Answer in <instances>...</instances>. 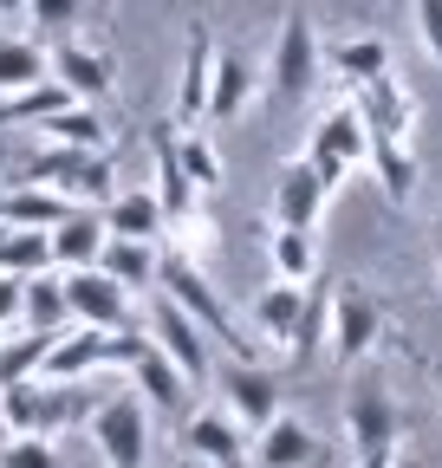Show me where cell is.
Masks as SVG:
<instances>
[{"instance_id": "cell-1", "label": "cell", "mask_w": 442, "mask_h": 468, "mask_svg": "<svg viewBox=\"0 0 442 468\" xmlns=\"http://www.w3.org/2000/svg\"><path fill=\"white\" fill-rule=\"evenodd\" d=\"M156 286H163V300H176L208 338L228 345V358H260V338L241 332V319L228 313V300H221L215 280L202 273L195 248H163V254H156Z\"/></svg>"}, {"instance_id": "cell-2", "label": "cell", "mask_w": 442, "mask_h": 468, "mask_svg": "<svg viewBox=\"0 0 442 468\" xmlns=\"http://www.w3.org/2000/svg\"><path fill=\"white\" fill-rule=\"evenodd\" d=\"M85 436H91L104 468H150V403L137 390L98 397L85 417Z\"/></svg>"}, {"instance_id": "cell-3", "label": "cell", "mask_w": 442, "mask_h": 468, "mask_svg": "<svg viewBox=\"0 0 442 468\" xmlns=\"http://www.w3.org/2000/svg\"><path fill=\"white\" fill-rule=\"evenodd\" d=\"M384 338H391V313L377 306V292H364V280H332V365H364Z\"/></svg>"}, {"instance_id": "cell-4", "label": "cell", "mask_w": 442, "mask_h": 468, "mask_svg": "<svg viewBox=\"0 0 442 468\" xmlns=\"http://www.w3.org/2000/svg\"><path fill=\"white\" fill-rule=\"evenodd\" d=\"M150 163H156V202H163V228H183L189 241H202L208 221H202V189L189 183L183 150H176V124H150ZM176 241V248H189Z\"/></svg>"}, {"instance_id": "cell-5", "label": "cell", "mask_w": 442, "mask_h": 468, "mask_svg": "<svg viewBox=\"0 0 442 468\" xmlns=\"http://www.w3.org/2000/svg\"><path fill=\"white\" fill-rule=\"evenodd\" d=\"M306 163L325 176L332 189L345 183L352 169H364L371 163V131H364V111L358 104H332L319 124H312V137H306Z\"/></svg>"}, {"instance_id": "cell-6", "label": "cell", "mask_w": 442, "mask_h": 468, "mask_svg": "<svg viewBox=\"0 0 442 468\" xmlns=\"http://www.w3.org/2000/svg\"><path fill=\"white\" fill-rule=\"evenodd\" d=\"M26 183H46L72 202H110V150H72V144H46L26 163Z\"/></svg>"}, {"instance_id": "cell-7", "label": "cell", "mask_w": 442, "mask_h": 468, "mask_svg": "<svg viewBox=\"0 0 442 468\" xmlns=\"http://www.w3.org/2000/svg\"><path fill=\"white\" fill-rule=\"evenodd\" d=\"M319 72H325V52H319L312 20L306 14H287L280 33H273V46H267V91L273 98H306L319 85Z\"/></svg>"}, {"instance_id": "cell-8", "label": "cell", "mask_w": 442, "mask_h": 468, "mask_svg": "<svg viewBox=\"0 0 442 468\" xmlns=\"http://www.w3.org/2000/svg\"><path fill=\"white\" fill-rule=\"evenodd\" d=\"M183 449L195 462H208V468H254V430L235 417V410H221V403L183 417Z\"/></svg>"}, {"instance_id": "cell-9", "label": "cell", "mask_w": 442, "mask_h": 468, "mask_svg": "<svg viewBox=\"0 0 442 468\" xmlns=\"http://www.w3.org/2000/svg\"><path fill=\"white\" fill-rule=\"evenodd\" d=\"M397 436H404V410H397L391 384L384 378L352 384V397H345V442L358 455H371V449H397Z\"/></svg>"}, {"instance_id": "cell-10", "label": "cell", "mask_w": 442, "mask_h": 468, "mask_svg": "<svg viewBox=\"0 0 442 468\" xmlns=\"http://www.w3.org/2000/svg\"><path fill=\"white\" fill-rule=\"evenodd\" d=\"M352 104L364 111V131H371V137L416 144V124H423V111H416V91L397 79V66H391V72H377L371 85H358V91H352Z\"/></svg>"}, {"instance_id": "cell-11", "label": "cell", "mask_w": 442, "mask_h": 468, "mask_svg": "<svg viewBox=\"0 0 442 468\" xmlns=\"http://www.w3.org/2000/svg\"><path fill=\"white\" fill-rule=\"evenodd\" d=\"M150 345H156V351H163V358H170V365H176V371H183L195 390L215 378V351H208V332H202V325H195V319H189L176 300H163V306L150 313Z\"/></svg>"}, {"instance_id": "cell-12", "label": "cell", "mask_w": 442, "mask_h": 468, "mask_svg": "<svg viewBox=\"0 0 442 468\" xmlns=\"http://www.w3.org/2000/svg\"><path fill=\"white\" fill-rule=\"evenodd\" d=\"M325 196H332V183L306 163V156H293V163H280V176H273V196H267V221L273 228H319L325 221Z\"/></svg>"}, {"instance_id": "cell-13", "label": "cell", "mask_w": 442, "mask_h": 468, "mask_svg": "<svg viewBox=\"0 0 442 468\" xmlns=\"http://www.w3.org/2000/svg\"><path fill=\"white\" fill-rule=\"evenodd\" d=\"M208 384L221 390V410H235L247 430H260V423L280 417V384H273V371L260 358H228Z\"/></svg>"}, {"instance_id": "cell-14", "label": "cell", "mask_w": 442, "mask_h": 468, "mask_svg": "<svg viewBox=\"0 0 442 468\" xmlns=\"http://www.w3.org/2000/svg\"><path fill=\"white\" fill-rule=\"evenodd\" d=\"M52 79H66L72 98H85V104H104L118 91V58L85 33H59V46H52Z\"/></svg>"}, {"instance_id": "cell-15", "label": "cell", "mask_w": 442, "mask_h": 468, "mask_svg": "<svg viewBox=\"0 0 442 468\" xmlns=\"http://www.w3.org/2000/svg\"><path fill=\"white\" fill-rule=\"evenodd\" d=\"M66 306H72V319H79V325L118 332V325H131L137 292H131V286H118L104 267H79V273H66Z\"/></svg>"}, {"instance_id": "cell-16", "label": "cell", "mask_w": 442, "mask_h": 468, "mask_svg": "<svg viewBox=\"0 0 442 468\" xmlns=\"http://www.w3.org/2000/svg\"><path fill=\"white\" fill-rule=\"evenodd\" d=\"M208 79H215V33L195 20L183 39V66H176V131L208 124Z\"/></svg>"}, {"instance_id": "cell-17", "label": "cell", "mask_w": 442, "mask_h": 468, "mask_svg": "<svg viewBox=\"0 0 442 468\" xmlns=\"http://www.w3.org/2000/svg\"><path fill=\"white\" fill-rule=\"evenodd\" d=\"M319 436L300 423V417H273V423H260L254 430V468H319Z\"/></svg>"}, {"instance_id": "cell-18", "label": "cell", "mask_w": 442, "mask_h": 468, "mask_svg": "<svg viewBox=\"0 0 442 468\" xmlns=\"http://www.w3.org/2000/svg\"><path fill=\"white\" fill-rule=\"evenodd\" d=\"M98 371H104V332H98V325L59 332V338H52V351H46V365H39L46 384H85V378H98Z\"/></svg>"}, {"instance_id": "cell-19", "label": "cell", "mask_w": 442, "mask_h": 468, "mask_svg": "<svg viewBox=\"0 0 442 468\" xmlns=\"http://www.w3.org/2000/svg\"><path fill=\"white\" fill-rule=\"evenodd\" d=\"M254 104V58L235 46H215V79H208V124H235Z\"/></svg>"}, {"instance_id": "cell-20", "label": "cell", "mask_w": 442, "mask_h": 468, "mask_svg": "<svg viewBox=\"0 0 442 468\" xmlns=\"http://www.w3.org/2000/svg\"><path fill=\"white\" fill-rule=\"evenodd\" d=\"M104 241H110V228H104V215H91V208H72V215H66L59 228H52V267H59V273L98 267Z\"/></svg>"}, {"instance_id": "cell-21", "label": "cell", "mask_w": 442, "mask_h": 468, "mask_svg": "<svg viewBox=\"0 0 442 468\" xmlns=\"http://www.w3.org/2000/svg\"><path fill=\"white\" fill-rule=\"evenodd\" d=\"M72 208H79L72 196L46 189V183H14V189H0V221H7V228H46V234H52Z\"/></svg>"}, {"instance_id": "cell-22", "label": "cell", "mask_w": 442, "mask_h": 468, "mask_svg": "<svg viewBox=\"0 0 442 468\" xmlns=\"http://www.w3.org/2000/svg\"><path fill=\"white\" fill-rule=\"evenodd\" d=\"M325 345H332V280H325V286L306 280V300H300V325H293V338H287V358H293L300 371H312Z\"/></svg>"}, {"instance_id": "cell-23", "label": "cell", "mask_w": 442, "mask_h": 468, "mask_svg": "<svg viewBox=\"0 0 442 468\" xmlns=\"http://www.w3.org/2000/svg\"><path fill=\"white\" fill-rule=\"evenodd\" d=\"M131 390H137L150 410H163V417H183V403H189V390H195V384H189V378H183L170 358H163L156 345H150L143 358L131 365Z\"/></svg>"}, {"instance_id": "cell-24", "label": "cell", "mask_w": 442, "mask_h": 468, "mask_svg": "<svg viewBox=\"0 0 442 468\" xmlns=\"http://www.w3.org/2000/svg\"><path fill=\"white\" fill-rule=\"evenodd\" d=\"M325 52V66L332 72H339L352 91L358 85H371L377 72H391V39H384V33H358V39H332V46H319Z\"/></svg>"}, {"instance_id": "cell-25", "label": "cell", "mask_w": 442, "mask_h": 468, "mask_svg": "<svg viewBox=\"0 0 442 468\" xmlns=\"http://www.w3.org/2000/svg\"><path fill=\"white\" fill-rule=\"evenodd\" d=\"M156 241H131V234H110L104 241V254H98V267L118 280V286H131V292H150L156 286Z\"/></svg>"}, {"instance_id": "cell-26", "label": "cell", "mask_w": 442, "mask_h": 468, "mask_svg": "<svg viewBox=\"0 0 442 468\" xmlns=\"http://www.w3.org/2000/svg\"><path fill=\"white\" fill-rule=\"evenodd\" d=\"M371 169H377L384 202H391V208H410V202H416V144L371 137Z\"/></svg>"}, {"instance_id": "cell-27", "label": "cell", "mask_w": 442, "mask_h": 468, "mask_svg": "<svg viewBox=\"0 0 442 468\" xmlns=\"http://www.w3.org/2000/svg\"><path fill=\"white\" fill-rule=\"evenodd\" d=\"M300 300H306V286H293V280H273L260 300H254V325H260V338L273 351H287V338L300 325Z\"/></svg>"}, {"instance_id": "cell-28", "label": "cell", "mask_w": 442, "mask_h": 468, "mask_svg": "<svg viewBox=\"0 0 442 468\" xmlns=\"http://www.w3.org/2000/svg\"><path fill=\"white\" fill-rule=\"evenodd\" d=\"M39 79H52L46 46L26 39V33H0V98H7V91H26V85H39Z\"/></svg>"}, {"instance_id": "cell-29", "label": "cell", "mask_w": 442, "mask_h": 468, "mask_svg": "<svg viewBox=\"0 0 442 468\" xmlns=\"http://www.w3.org/2000/svg\"><path fill=\"white\" fill-rule=\"evenodd\" d=\"M104 228H110V234H131V241H156V234H163V202H156V189L110 196V202H104Z\"/></svg>"}, {"instance_id": "cell-30", "label": "cell", "mask_w": 442, "mask_h": 468, "mask_svg": "<svg viewBox=\"0 0 442 468\" xmlns=\"http://www.w3.org/2000/svg\"><path fill=\"white\" fill-rule=\"evenodd\" d=\"M267 261H273V280H293V286L319 280V241L306 228H273L267 234Z\"/></svg>"}, {"instance_id": "cell-31", "label": "cell", "mask_w": 442, "mask_h": 468, "mask_svg": "<svg viewBox=\"0 0 442 468\" xmlns=\"http://www.w3.org/2000/svg\"><path fill=\"white\" fill-rule=\"evenodd\" d=\"M52 338H59V332H33V325H14L7 338H0V390H7V384H26V378H39V365H46Z\"/></svg>"}, {"instance_id": "cell-32", "label": "cell", "mask_w": 442, "mask_h": 468, "mask_svg": "<svg viewBox=\"0 0 442 468\" xmlns=\"http://www.w3.org/2000/svg\"><path fill=\"white\" fill-rule=\"evenodd\" d=\"M46 144H72V150H110V131H104V117L91 104H66V111H52L46 124H33Z\"/></svg>"}, {"instance_id": "cell-33", "label": "cell", "mask_w": 442, "mask_h": 468, "mask_svg": "<svg viewBox=\"0 0 442 468\" xmlns=\"http://www.w3.org/2000/svg\"><path fill=\"white\" fill-rule=\"evenodd\" d=\"M66 319H72V306H66V273L52 267V273H33L26 280V313H20V325H33V332H66Z\"/></svg>"}, {"instance_id": "cell-34", "label": "cell", "mask_w": 442, "mask_h": 468, "mask_svg": "<svg viewBox=\"0 0 442 468\" xmlns=\"http://www.w3.org/2000/svg\"><path fill=\"white\" fill-rule=\"evenodd\" d=\"M176 150H183L189 183H195L202 196H221V183H228V163H221V150L208 144V131H176Z\"/></svg>"}, {"instance_id": "cell-35", "label": "cell", "mask_w": 442, "mask_h": 468, "mask_svg": "<svg viewBox=\"0 0 442 468\" xmlns=\"http://www.w3.org/2000/svg\"><path fill=\"white\" fill-rule=\"evenodd\" d=\"M7 273L33 280V273H52V234L46 228H14L7 234V261H0Z\"/></svg>"}, {"instance_id": "cell-36", "label": "cell", "mask_w": 442, "mask_h": 468, "mask_svg": "<svg viewBox=\"0 0 442 468\" xmlns=\"http://www.w3.org/2000/svg\"><path fill=\"white\" fill-rule=\"evenodd\" d=\"M20 7H26V27L39 33H72L85 20V0H20Z\"/></svg>"}, {"instance_id": "cell-37", "label": "cell", "mask_w": 442, "mask_h": 468, "mask_svg": "<svg viewBox=\"0 0 442 468\" xmlns=\"http://www.w3.org/2000/svg\"><path fill=\"white\" fill-rule=\"evenodd\" d=\"M0 468H59V449H52L46 436H14L7 449H0Z\"/></svg>"}, {"instance_id": "cell-38", "label": "cell", "mask_w": 442, "mask_h": 468, "mask_svg": "<svg viewBox=\"0 0 442 468\" xmlns=\"http://www.w3.org/2000/svg\"><path fill=\"white\" fill-rule=\"evenodd\" d=\"M416 7V39H423V52L442 66V0H410Z\"/></svg>"}, {"instance_id": "cell-39", "label": "cell", "mask_w": 442, "mask_h": 468, "mask_svg": "<svg viewBox=\"0 0 442 468\" xmlns=\"http://www.w3.org/2000/svg\"><path fill=\"white\" fill-rule=\"evenodd\" d=\"M20 313H26V280L0 267V332H14V325H20Z\"/></svg>"}, {"instance_id": "cell-40", "label": "cell", "mask_w": 442, "mask_h": 468, "mask_svg": "<svg viewBox=\"0 0 442 468\" xmlns=\"http://www.w3.org/2000/svg\"><path fill=\"white\" fill-rule=\"evenodd\" d=\"M358 468H397V449H371V455H358Z\"/></svg>"}, {"instance_id": "cell-41", "label": "cell", "mask_w": 442, "mask_h": 468, "mask_svg": "<svg viewBox=\"0 0 442 468\" xmlns=\"http://www.w3.org/2000/svg\"><path fill=\"white\" fill-rule=\"evenodd\" d=\"M14 442V430H7V410H0V449H7Z\"/></svg>"}, {"instance_id": "cell-42", "label": "cell", "mask_w": 442, "mask_h": 468, "mask_svg": "<svg viewBox=\"0 0 442 468\" xmlns=\"http://www.w3.org/2000/svg\"><path fill=\"white\" fill-rule=\"evenodd\" d=\"M14 7H20V0H0V27H7V20H14Z\"/></svg>"}, {"instance_id": "cell-43", "label": "cell", "mask_w": 442, "mask_h": 468, "mask_svg": "<svg viewBox=\"0 0 442 468\" xmlns=\"http://www.w3.org/2000/svg\"><path fill=\"white\" fill-rule=\"evenodd\" d=\"M7 234H14V228H7V221H0V261H7Z\"/></svg>"}, {"instance_id": "cell-44", "label": "cell", "mask_w": 442, "mask_h": 468, "mask_svg": "<svg viewBox=\"0 0 442 468\" xmlns=\"http://www.w3.org/2000/svg\"><path fill=\"white\" fill-rule=\"evenodd\" d=\"M397 468H423V462H416V455H404V449H397Z\"/></svg>"}, {"instance_id": "cell-45", "label": "cell", "mask_w": 442, "mask_h": 468, "mask_svg": "<svg viewBox=\"0 0 442 468\" xmlns=\"http://www.w3.org/2000/svg\"><path fill=\"white\" fill-rule=\"evenodd\" d=\"M429 378H436V390H442V365H429Z\"/></svg>"}, {"instance_id": "cell-46", "label": "cell", "mask_w": 442, "mask_h": 468, "mask_svg": "<svg viewBox=\"0 0 442 468\" xmlns=\"http://www.w3.org/2000/svg\"><path fill=\"white\" fill-rule=\"evenodd\" d=\"M436 261H442V241H436Z\"/></svg>"}]
</instances>
